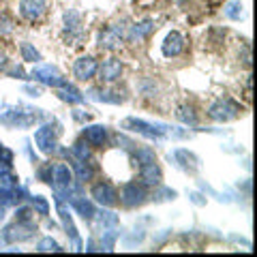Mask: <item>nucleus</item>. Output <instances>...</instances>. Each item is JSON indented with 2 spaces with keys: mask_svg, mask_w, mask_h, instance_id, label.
<instances>
[{
  "mask_svg": "<svg viewBox=\"0 0 257 257\" xmlns=\"http://www.w3.org/2000/svg\"><path fill=\"white\" fill-rule=\"evenodd\" d=\"M39 120V109H32L26 105L11 107L9 111L0 114V122L9 128H28Z\"/></svg>",
  "mask_w": 257,
  "mask_h": 257,
  "instance_id": "f257e3e1",
  "label": "nucleus"
},
{
  "mask_svg": "<svg viewBox=\"0 0 257 257\" xmlns=\"http://www.w3.org/2000/svg\"><path fill=\"white\" fill-rule=\"evenodd\" d=\"M122 128H128V131L138 133V135H144L148 140H163L167 138L170 133V126L167 124H152V122H146V120H140V118H126L122 120Z\"/></svg>",
  "mask_w": 257,
  "mask_h": 257,
  "instance_id": "f03ea898",
  "label": "nucleus"
},
{
  "mask_svg": "<svg viewBox=\"0 0 257 257\" xmlns=\"http://www.w3.org/2000/svg\"><path fill=\"white\" fill-rule=\"evenodd\" d=\"M240 114H242V105L234 99H219L208 109V116L216 122H229V120H236Z\"/></svg>",
  "mask_w": 257,
  "mask_h": 257,
  "instance_id": "7ed1b4c3",
  "label": "nucleus"
},
{
  "mask_svg": "<svg viewBox=\"0 0 257 257\" xmlns=\"http://www.w3.org/2000/svg\"><path fill=\"white\" fill-rule=\"evenodd\" d=\"M37 225L32 221H15L13 225H7L3 229V242L13 244V242H26L35 236Z\"/></svg>",
  "mask_w": 257,
  "mask_h": 257,
  "instance_id": "20e7f679",
  "label": "nucleus"
},
{
  "mask_svg": "<svg viewBox=\"0 0 257 257\" xmlns=\"http://www.w3.org/2000/svg\"><path fill=\"white\" fill-rule=\"evenodd\" d=\"M146 199H148V189L144 182L131 180L120 189V202H122L126 208H138L146 202Z\"/></svg>",
  "mask_w": 257,
  "mask_h": 257,
  "instance_id": "39448f33",
  "label": "nucleus"
},
{
  "mask_svg": "<svg viewBox=\"0 0 257 257\" xmlns=\"http://www.w3.org/2000/svg\"><path fill=\"white\" fill-rule=\"evenodd\" d=\"M35 144L43 155H52V152H56V146H58V128H56L52 122L41 124L35 133Z\"/></svg>",
  "mask_w": 257,
  "mask_h": 257,
  "instance_id": "423d86ee",
  "label": "nucleus"
},
{
  "mask_svg": "<svg viewBox=\"0 0 257 257\" xmlns=\"http://www.w3.org/2000/svg\"><path fill=\"white\" fill-rule=\"evenodd\" d=\"M90 197H92L99 206H103V208H114V206L118 204V191L111 187L109 182H105V180L92 184Z\"/></svg>",
  "mask_w": 257,
  "mask_h": 257,
  "instance_id": "0eeeda50",
  "label": "nucleus"
},
{
  "mask_svg": "<svg viewBox=\"0 0 257 257\" xmlns=\"http://www.w3.org/2000/svg\"><path fill=\"white\" fill-rule=\"evenodd\" d=\"M30 77L45 84V86H52V88H60V86L67 84V79L60 75V71L56 67H52V64H39V67L32 69Z\"/></svg>",
  "mask_w": 257,
  "mask_h": 257,
  "instance_id": "6e6552de",
  "label": "nucleus"
},
{
  "mask_svg": "<svg viewBox=\"0 0 257 257\" xmlns=\"http://www.w3.org/2000/svg\"><path fill=\"white\" fill-rule=\"evenodd\" d=\"M122 39H124V28L120 26H107L99 32V47L101 50H118L120 45H122Z\"/></svg>",
  "mask_w": 257,
  "mask_h": 257,
  "instance_id": "1a4fd4ad",
  "label": "nucleus"
},
{
  "mask_svg": "<svg viewBox=\"0 0 257 257\" xmlns=\"http://www.w3.org/2000/svg\"><path fill=\"white\" fill-rule=\"evenodd\" d=\"M47 11V0H22L20 3V15L28 22L41 20Z\"/></svg>",
  "mask_w": 257,
  "mask_h": 257,
  "instance_id": "9d476101",
  "label": "nucleus"
},
{
  "mask_svg": "<svg viewBox=\"0 0 257 257\" xmlns=\"http://www.w3.org/2000/svg\"><path fill=\"white\" fill-rule=\"evenodd\" d=\"M96 69H99V64H96L92 56H82L73 64V75L79 82H88V79H92L96 75Z\"/></svg>",
  "mask_w": 257,
  "mask_h": 257,
  "instance_id": "9b49d317",
  "label": "nucleus"
},
{
  "mask_svg": "<svg viewBox=\"0 0 257 257\" xmlns=\"http://www.w3.org/2000/svg\"><path fill=\"white\" fill-rule=\"evenodd\" d=\"M96 73H99V79L103 84H111L122 75V62H120L118 58H109L96 69Z\"/></svg>",
  "mask_w": 257,
  "mask_h": 257,
  "instance_id": "f8f14e48",
  "label": "nucleus"
},
{
  "mask_svg": "<svg viewBox=\"0 0 257 257\" xmlns=\"http://www.w3.org/2000/svg\"><path fill=\"white\" fill-rule=\"evenodd\" d=\"M184 50V37L180 35V32L172 30L170 35L165 37L163 45H161V52H163L165 58H176V56H180Z\"/></svg>",
  "mask_w": 257,
  "mask_h": 257,
  "instance_id": "ddd939ff",
  "label": "nucleus"
},
{
  "mask_svg": "<svg viewBox=\"0 0 257 257\" xmlns=\"http://www.w3.org/2000/svg\"><path fill=\"white\" fill-rule=\"evenodd\" d=\"M140 180L146 187H159L161 180H163V174H161V167L157 165V161L140 165Z\"/></svg>",
  "mask_w": 257,
  "mask_h": 257,
  "instance_id": "4468645a",
  "label": "nucleus"
},
{
  "mask_svg": "<svg viewBox=\"0 0 257 257\" xmlns=\"http://www.w3.org/2000/svg\"><path fill=\"white\" fill-rule=\"evenodd\" d=\"M174 159H176V163H178L180 170H184L187 174H195L199 170V159L193 155L191 150H184V148L174 150Z\"/></svg>",
  "mask_w": 257,
  "mask_h": 257,
  "instance_id": "2eb2a0df",
  "label": "nucleus"
},
{
  "mask_svg": "<svg viewBox=\"0 0 257 257\" xmlns=\"http://www.w3.org/2000/svg\"><path fill=\"white\" fill-rule=\"evenodd\" d=\"M69 202H71V206H73V210L82 216L84 221H92L94 219V204L90 202V199H86L84 195H71L69 197Z\"/></svg>",
  "mask_w": 257,
  "mask_h": 257,
  "instance_id": "dca6fc26",
  "label": "nucleus"
},
{
  "mask_svg": "<svg viewBox=\"0 0 257 257\" xmlns=\"http://www.w3.org/2000/svg\"><path fill=\"white\" fill-rule=\"evenodd\" d=\"M84 140L90 144V146H103V144L107 142V128L103 124L84 126Z\"/></svg>",
  "mask_w": 257,
  "mask_h": 257,
  "instance_id": "f3484780",
  "label": "nucleus"
},
{
  "mask_svg": "<svg viewBox=\"0 0 257 257\" xmlns=\"http://www.w3.org/2000/svg\"><path fill=\"white\" fill-rule=\"evenodd\" d=\"M56 206H58V214H60V221H62V227H64V231H67V234L71 236V240H75V242L79 244L77 229H75V225H73V219H71L69 208L64 206V202H56Z\"/></svg>",
  "mask_w": 257,
  "mask_h": 257,
  "instance_id": "a211bd4d",
  "label": "nucleus"
},
{
  "mask_svg": "<svg viewBox=\"0 0 257 257\" xmlns=\"http://www.w3.org/2000/svg\"><path fill=\"white\" fill-rule=\"evenodd\" d=\"M73 176H75V180L77 182H88V180H92V176H94V170L90 167V163L84 159H75L73 157Z\"/></svg>",
  "mask_w": 257,
  "mask_h": 257,
  "instance_id": "6ab92c4d",
  "label": "nucleus"
},
{
  "mask_svg": "<svg viewBox=\"0 0 257 257\" xmlns=\"http://www.w3.org/2000/svg\"><path fill=\"white\" fill-rule=\"evenodd\" d=\"M56 94H58V99L60 101H67V103H84V94L77 90L75 86H71V84H64L60 88H56Z\"/></svg>",
  "mask_w": 257,
  "mask_h": 257,
  "instance_id": "aec40b11",
  "label": "nucleus"
},
{
  "mask_svg": "<svg viewBox=\"0 0 257 257\" xmlns=\"http://www.w3.org/2000/svg\"><path fill=\"white\" fill-rule=\"evenodd\" d=\"M94 219H96V225H99V229L107 231V229H116L118 227V214L114 212H94Z\"/></svg>",
  "mask_w": 257,
  "mask_h": 257,
  "instance_id": "412c9836",
  "label": "nucleus"
},
{
  "mask_svg": "<svg viewBox=\"0 0 257 257\" xmlns=\"http://www.w3.org/2000/svg\"><path fill=\"white\" fill-rule=\"evenodd\" d=\"M152 28H155V24H152L150 20H144L140 24H135V26L131 28V32H128V39H133V41H142V39H146Z\"/></svg>",
  "mask_w": 257,
  "mask_h": 257,
  "instance_id": "4be33fe9",
  "label": "nucleus"
},
{
  "mask_svg": "<svg viewBox=\"0 0 257 257\" xmlns=\"http://www.w3.org/2000/svg\"><path fill=\"white\" fill-rule=\"evenodd\" d=\"M90 94V99L94 101H101V103H122V96L116 94V92H111V90H103V88H94V90L88 92Z\"/></svg>",
  "mask_w": 257,
  "mask_h": 257,
  "instance_id": "5701e85b",
  "label": "nucleus"
},
{
  "mask_svg": "<svg viewBox=\"0 0 257 257\" xmlns=\"http://www.w3.org/2000/svg\"><path fill=\"white\" fill-rule=\"evenodd\" d=\"M176 118H178L180 122L189 124V126L197 124V114H195V109H193L191 105H180L178 109H176Z\"/></svg>",
  "mask_w": 257,
  "mask_h": 257,
  "instance_id": "b1692460",
  "label": "nucleus"
},
{
  "mask_svg": "<svg viewBox=\"0 0 257 257\" xmlns=\"http://www.w3.org/2000/svg\"><path fill=\"white\" fill-rule=\"evenodd\" d=\"M131 159L138 163V167L140 165H144V163H152V161H157V155H155V150H150V148H135L133 152H131Z\"/></svg>",
  "mask_w": 257,
  "mask_h": 257,
  "instance_id": "393cba45",
  "label": "nucleus"
},
{
  "mask_svg": "<svg viewBox=\"0 0 257 257\" xmlns=\"http://www.w3.org/2000/svg\"><path fill=\"white\" fill-rule=\"evenodd\" d=\"M20 52H22V60H26V62H41V54H39V50L32 43H26L24 41L20 45Z\"/></svg>",
  "mask_w": 257,
  "mask_h": 257,
  "instance_id": "a878e982",
  "label": "nucleus"
},
{
  "mask_svg": "<svg viewBox=\"0 0 257 257\" xmlns=\"http://www.w3.org/2000/svg\"><path fill=\"white\" fill-rule=\"evenodd\" d=\"M223 13H225V18H229V20H240L244 13V7L240 0H231V3L223 7Z\"/></svg>",
  "mask_w": 257,
  "mask_h": 257,
  "instance_id": "bb28decb",
  "label": "nucleus"
},
{
  "mask_svg": "<svg viewBox=\"0 0 257 257\" xmlns=\"http://www.w3.org/2000/svg\"><path fill=\"white\" fill-rule=\"evenodd\" d=\"M18 199H15V187L11 184H0V206L7 208V206H13Z\"/></svg>",
  "mask_w": 257,
  "mask_h": 257,
  "instance_id": "cd10ccee",
  "label": "nucleus"
},
{
  "mask_svg": "<svg viewBox=\"0 0 257 257\" xmlns=\"http://www.w3.org/2000/svg\"><path fill=\"white\" fill-rule=\"evenodd\" d=\"M71 155H73L75 159H84L88 161L90 159V144H88L86 140H79L73 144V148H71Z\"/></svg>",
  "mask_w": 257,
  "mask_h": 257,
  "instance_id": "c85d7f7f",
  "label": "nucleus"
},
{
  "mask_svg": "<svg viewBox=\"0 0 257 257\" xmlns=\"http://www.w3.org/2000/svg\"><path fill=\"white\" fill-rule=\"evenodd\" d=\"M37 251L39 253H60L62 251V248H60V244L58 242H56V240L54 238H50V236H47V238H41V240H39V244H37Z\"/></svg>",
  "mask_w": 257,
  "mask_h": 257,
  "instance_id": "c756f323",
  "label": "nucleus"
},
{
  "mask_svg": "<svg viewBox=\"0 0 257 257\" xmlns=\"http://www.w3.org/2000/svg\"><path fill=\"white\" fill-rule=\"evenodd\" d=\"M30 208L37 214H47L50 212V202L43 195H35V197H30Z\"/></svg>",
  "mask_w": 257,
  "mask_h": 257,
  "instance_id": "7c9ffc66",
  "label": "nucleus"
},
{
  "mask_svg": "<svg viewBox=\"0 0 257 257\" xmlns=\"http://www.w3.org/2000/svg\"><path fill=\"white\" fill-rule=\"evenodd\" d=\"M64 26H67L69 32H79V26H82V18H79V13L69 11L67 15H64Z\"/></svg>",
  "mask_w": 257,
  "mask_h": 257,
  "instance_id": "2f4dec72",
  "label": "nucleus"
},
{
  "mask_svg": "<svg viewBox=\"0 0 257 257\" xmlns=\"http://www.w3.org/2000/svg\"><path fill=\"white\" fill-rule=\"evenodd\" d=\"M116 238H118V231L116 229L103 231V238H101V248H103V251H111V248H114Z\"/></svg>",
  "mask_w": 257,
  "mask_h": 257,
  "instance_id": "473e14b6",
  "label": "nucleus"
},
{
  "mask_svg": "<svg viewBox=\"0 0 257 257\" xmlns=\"http://www.w3.org/2000/svg\"><path fill=\"white\" fill-rule=\"evenodd\" d=\"M15 28V22L11 20L9 13H0V35H11Z\"/></svg>",
  "mask_w": 257,
  "mask_h": 257,
  "instance_id": "72a5a7b5",
  "label": "nucleus"
},
{
  "mask_svg": "<svg viewBox=\"0 0 257 257\" xmlns=\"http://www.w3.org/2000/svg\"><path fill=\"white\" fill-rule=\"evenodd\" d=\"M167 199H176V191L165 189L159 184V189L155 191V202H167Z\"/></svg>",
  "mask_w": 257,
  "mask_h": 257,
  "instance_id": "f704fd0d",
  "label": "nucleus"
},
{
  "mask_svg": "<svg viewBox=\"0 0 257 257\" xmlns=\"http://www.w3.org/2000/svg\"><path fill=\"white\" fill-rule=\"evenodd\" d=\"M32 214H35V210L28 206H24L18 210V214H15V221H32Z\"/></svg>",
  "mask_w": 257,
  "mask_h": 257,
  "instance_id": "c9c22d12",
  "label": "nucleus"
},
{
  "mask_svg": "<svg viewBox=\"0 0 257 257\" xmlns=\"http://www.w3.org/2000/svg\"><path fill=\"white\" fill-rule=\"evenodd\" d=\"M39 178H41L43 182H47L50 184L52 182V163H47V165H43V167H39Z\"/></svg>",
  "mask_w": 257,
  "mask_h": 257,
  "instance_id": "e433bc0d",
  "label": "nucleus"
},
{
  "mask_svg": "<svg viewBox=\"0 0 257 257\" xmlns=\"http://www.w3.org/2000/svg\"><path fill=\"white\" fill-rule=\"evenodd\" d=\"M144 236H146V234H144V229H133V234L126 238V244L131 246V244H135V242H142Z\"/></svg>",
  "mask_w": 257,
  "mask_h": 257,
  "instance_id": "4c0bfd02",
  "label": "nucleus"
},
{
  "mask_svg": "<svg viewBox=\"0 0 257 257\" xmlns=\"http://www.w3.org/2000/svg\"><path fill=\"white\" fill-rule=\"evenodd\" d=\"M24 90H26L30 96H41V88H35V86H26L24 88Z\"/></svg>",
  "mask_w": 257,
  "mask_h": 257,
  "instance_id": "58836bf2",
  "label": "nucleus"
},
{
  "mask_svg": "<svg viewBox=\"0 0 257 257\" xmlns=\"http://www.w3.org/2000/svg\"><path fill=\"white\" fill-rule=\"evenodd\" d=\"M9 75H11V77H24L26 73H24V69H22V67H13V69L9 71Z\"/></svg>",
  "mask_w": 257,
  "mask_h": 257,
  "instance_id": "ea45409f",
  "label": "nucleus"
},
{
  "mask_svg": "<svg viewBox=\"0 0 257 257\" xmlns=\"http://www.w3.org/2000/svg\"><path fill=\"white\" fill-rule=\"evenodd\" d=\"M191 199H193V202H195L197 206H202V204H206V199H202V195H199V193H193V195H191Z\"/></svg>",
  "mask_w": 257,
  "mask_h": 257,
  "instance_id": "a19ab883",
  "label": "nucleus"
},
{
  "mask_svg": "<svg viewBox=\"0 0 257 257\" xmlns=\"http://www.w3.org/2000/svg\"><path fill=\"white\" fill-rule=\"evenodd\" d=\"M7 67V56L3 54V52H0V71H3Z\"/></svg>",
  "mask_w": 257,
  "mask_h": 257,
  "instance_id": "79ce46f5",
  "label": "nucleus"
},
{
  "mask_svg": "<svg viewBox=\"0 0 257 257\" xmlns=\"http://www.w3.org/2000/svg\"><path fill=\"white\" fill-rule=\"evenodd\" d=\"M3 219H5V208L0 206V223H3Z\"/></svg>",
  "mask_w": 257,
  "mask_h": 257,
  "instance_id": "37998d69",
  "label": "nucleus"
},
{
  "mask_svg": "<svg viewBox=\"0 0 257 257\" xmlns=\"http://www.w3.org/2000/svg\"><path fill=\"white\" fill-rule=\"evenodd\" d=\"M0 148H3V144H0Z\"/></svg>",
  "mask_w": 257,
  "mask_h": 257,
  "instance_id": "c03bdc74",
  "label": "nucleus"
}]
</instances>
